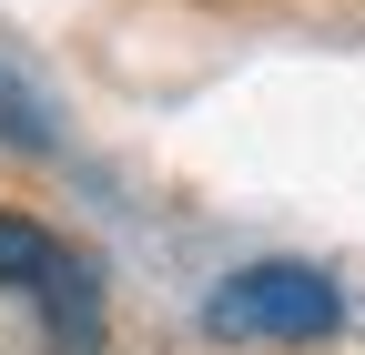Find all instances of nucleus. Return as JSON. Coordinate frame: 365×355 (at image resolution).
Here are the masks:
<instances>
[{
	"label": "nucleus",
	"mask_w": 365,
	"mask_h": 355,
	"mask_svg": "<svg viewBox=\"0 0 365 355\" xmlns=\"http://www.w3.org/2000/svg\"><path fill=\"white\" fill-rule=\"evenodd\" d=\"M51 254H61V234H41L31 224V213H0V284H41V274H51Z\"/></svg>",
	"instance_id": "3"
},
{
	"label": "nucleus",
	"mask_w": 365,
	"mask_h": 355,
	"mask_svg": "<svg viewBox=\"0 0 365 355\" xmlns=\"http://www.w3.org/2000/svg\"><path fill=\"white\" fill-rule=\"evenodd\" d=\"M31 294H41V315H51V355H102V274H91V254L61 244Z\"/></svg>",
	"instance_id": "2"
},
{
	"label": "nucleus",
	"mask_w": 365,
	"mask_h": 355,
	"mask_svg": "<svg viewBox=\"0 0 365 355\" xmlns=\"http://www.w3.org/2000/svg\"><path fill=\"white\" fill-rule=\"evenodd\" d=\"M0 143H21V153H41V143H51V112H41L11 71H0Z\"/></svg>",
	"instance_id": "4"
},
{
	"label": "nucleus",
	"mask_w": 365,
	"mask_h": 355,
	"mask_svg": "<svg viewBox=\"0 0 365 355\" xmlns=\"http://www.w3.org/2000/svg\"><path fill=\"white\" fill-rule=\"evenodd\" d=\"M203 325L223 345H314V335L345 325V294H335L325 264H244L234 284H213Z\"/></svg>",
	"instance_id": "1"
}]
</instances>
